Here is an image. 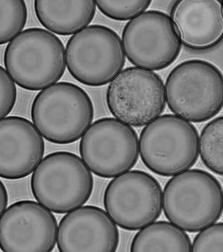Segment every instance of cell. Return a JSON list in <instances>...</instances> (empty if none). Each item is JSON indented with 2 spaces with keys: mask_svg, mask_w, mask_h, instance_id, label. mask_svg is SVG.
<instances>
[{
  "mask_svg": "<svg viewBox=\"0 0 223 252\" xmlns=\"http://www.w3.org/2000/svg\"><path fill=\"white\" fill-rule=\"evenodd\" d=\"M166 100L176 116L194 123L206 122L223 107V75L211 63L189 60L176 65L165 83Z\"/></svg>",
  "mask_w": 223,
  "mask_h": 252,
  "instance_id": "3",
  "label": "cell"
},
{
  "mask_svg": "<svg viewBox=\"0 0 223 252\" xmlns=\"http://www.w3.org/2000/svg\"><path fill=\"white\" fill-rule=\"evenodd\" d=\"M152 3L151 0L144 1H96L98 9L109 18L118 21L133 20Z\"/></svg>",
  "mask_w": 223,
  "mask_h": 252,
  "instance_id": "20",
  "label": "cell"
},
{
  "mask_svg": "<svg viewBox=\"0 0 223 252\" xmlns=\"http://www.w3.org/2000/svg\"><path fill=\"white\" fill-rule=\"evenodd\" d=\"M0 88H1V119L8 117L17 101V88L15 83L6 69L0 67Z\"/></svg>",
  "mask_w": 223,
  "mask_h": 252,
  "instance_id": "22",
  "label": "cell"
},
{
  "mask_svg": "<svg viewBox=\"0 0 223 252\" xmlns=\"http://www.w3.org/2000/svg\"><path fill=\"white\" fill-rule=\"evenodd\" d=\"M0 44L10 43L23 32L28 18L25 1H0Z\"/></svg>",
  "mask_w": 223,
  "mask_h": 252,
  "instance_id": "19",
  "label": "cell"
},
{
  "mask_svg": "<svg viewBox=\"0 0 223 252\" xmlns=\"http://www.w3.org/2000/svg\"><path fill=\"white\" fill-rule=\"evenodd\" d=\"M139 152L149 170L160 176H176L197 161L199 133L189 121L176 115H163L141 131Z\"/></svg>",
  "mask_w": 223,
  "mask_h": 252,
  "instance_id": "6",
  "label": "cell"
},
{
  "mask_svg": "<svg viewBox=\"0 0 223 252\" xmlns=\"http://www.w3.org/2000/svg\"><path fill=\"white\" fill-rule=\"evenodd\" d=\"M191 252H223V223H214L199 231Z\"/></svg>",
  "mask_w": 223,
  "mask_h": 252,
  "instance_id": "21",
  "label": "cell"
},
{
  "mask_svg": "<svg viewBox=\"0 0 223 252\" xmlns=\"http://www.w3.org/2000/svg\"><path fill=\"white\" fill-rule=\"evenodd\" d=\"M199 153L208 169L223 176V116L211 121L202 129Z\"/></svg>",
  "mask_w": 223,
  "mask_h": 252,
  "instance_id": "18",
  "label": "cell"
},
{
  "mask_svg": "<svg viewBox=\"0 0 223 252\" xmlns=\"http://www.w3.org/2000/svg\"><path fill=\"white\" fill-rule=\"evenodd\" d=\"M221 4H222V6H223V1H222Z\"/></svg>",
  "mask_w": 223,
  "mask_h": 252,
  "instance_id": "24",
  "label": "cell"
},
{
  "mask_svg": "<svg viewBox=\"0 0 223 252\" xmlns=\"http://www.w3.org/2000/svg\"><path fill=\"white\" fill-rule=\"evenodd\" d=\"M43 135L32 122L19 116L0 122V176L9 180L23 179L43 160Z\"/></svg>",
  "mask_w": 223,
  "mask_h": 252,
  "instance_id": "14",
  "label": "cell"
},
{
  "mask_svg": "<svg viewBox=\"0 0 223 252\" xmlns=\"http://www.w3.org/2000/svg\"><path fill=\"white\" fill-rule=\"evenodd\" d=\"M52 211L40 202L23 200L1 214L0 247L5 252H52L58 227Z\"/></svg>",
  "mask_w": 223,
  "mask_h": 252,
  "instance_id": "12",
  "label": "cell"
},
{
  "mask_svg": "<svg viewBox=\"0 0 223 252\" xmlns=\"http://www.w3.org/2000/svg\"><path fill=\"white\" fill-rule=\"evenodd\" d=\"M8 202V192H7L6 188L4 186L2 182L0 183V206H1V214L5 212L7 209Z\"/></svg>",
  "mask_w": 223,
  "mask_h": 252,
  "instance_id": "23",
  "label": "cell"
},
{
  "mask_svg": "<svg viewBox=\"0 0 223 252\" xmlns=\"http://www.w3.org/2000/svg\"><path fill=\"white\" fill-rule=\"evenodd\" d=\"M4 63L17 85L30 91H40L62 78L66 52L56 35L40 28H31L8 43Z\"/></svg>",
  "mask_w": 223,
  "mask_h": 252,
  "instance_id": "1",
  "label": "cell"
},
{
  "mask_svg": "<svg viewBox=\"0 0 223 252\" xmlns=\"http://www.w3.org/2000/svg\"><path fill=\"white\" fill-rule=\"evenodd\" d=\"M94 188L91 170L72 153L60 151L46 156L31 180L37 202L57 214H67L87 203Z\"/></svg>",
  "mask_w": 223,
  "mask_h": 252,
  "instance_id": "5",
  "label": "cell"
},
{
  "mask_svg": "<svg viewBox=\"0 0 223 252\" xmlns=\"http://www.w3.org/2000/svg\"><path fill=\"white\" fill-rule=\"evenodd\" d=\"M162 199L161 186L154 176L141 170H129L108 184L103 205L116 225L137 231L158 220Z\"/></svg>",
  "mask_w": 223,
  "mask_h": 252,
  "instance_id": "9",
  "label": "cell"
},
{
  "mask_svg": "<svg viewBox=\"0 0 223 252\" xmlns=\"http://www.w3.org/2000/svg\"><path fill=\"white\" fill-rule=\"evenodd\" d=\"M33 125L57 145H68L82 137L94 119V106L87 92L68 82H59L36 94L32 103Z\"/></svg>",
  "mask_w": 223,
  "mask_h": 252,
  "instance_id": "4",
  "label": "cell"
},
{
  "mask_svg": "<svg viewBox=\"0 0 223 252\" xmlns=\"http://www.w3.org/2000/svg\"><path fill=\"white\" fill-rule=\"evenodd\" d=\"M80 154L94 174L115 178L129 171L139 156V141L133 128L115 118L96 121L83 135Z\"/></svg>",
  "mask_w": 223,
  "mask_h": 252,
  "instance_id": "10",
  "label": "cell"
},
{
  "mask_svg": "<svg viewBox=\"0 0 223 252\" xmlns=\"http://www.w3.org/2000/svg\"><path fill=\"white\" fill-rule=\"evenodd\" d=\"M65 52L71 76L89 87L112 82L122 72L126 61L119 35L101 25L88 26L73 35Z\"/></svg>",
  "mask_w": 223,
  "mask_h": 252,
  "instance_id": "7",
  "label": "cell"
},
{
  "mask_svg": "<svg viewBox=\"0 0 223 252\" xmlns=\"http://www.w3.org/2000/svg\"><path fill=\"white\" fill-rule=\"evenodd\" d=\"M164 215L184 231L199 232L223 214L221 185L205 170H188L173 176L163 192Z\"/></svg>",
  "mask_w": 223,
  "mask_h": 252,
  "instance_id": "2",
  "label": "cell"
},
{
  "mask_svg": "<svg viewBox=\"0 0 223 252\" xmlns=\"http://www.w3.org/2000/svg\"><path fill=\"white\" fill-rule=\"evenodd\" d=\"M190 237L171 222H154L141 228L131 243V252H191Z\"/></svg>",
  "mask_w": 223,
  "mask_h": 252,
  "instance_id": "17",
  "label": "cell"
},
{
  "mask_svg": "<svg viewBox=\"0 0 223 252\" xmlns=\"http://www.w3.org/2000/svg\"><path fill=\"white\" fill-rule=\"evenodd\" d=\"M170 17L182 44L191 50H209L223 40V9L220 1H175Z\"/></svg>",
  "mask_w": 223,
  "mask_h": 252,
  "instance_id": "15",
  "label": "cell"
},
{
  "mask_svg": "<svg viewBox=\"0 0 223 252\" xmlns=\"http://www.w3.org/2000/svg\"><path fill=\"white\" fill-rule=\"evenodd\" d=\"M125 55L131 63L150 71L171 65L182 50V42L171 17L151 10L127 23L122 33Z\"/></svg>",
  "mask_w": 223,
  "mask_h": 252,
  "instance_id": "11",
  "label": "cell"
},
{
  "mask_svg": "<svg viewBox=\"0 0 223 252\" xmlns=\"http://www.w3.org/2000/svg\"><path fill=\"white\" fill-rule=\"evenodd\" d=\"M96 1H34L39 22L63 36L74 35L88 27L96 11Z\"/></svg>",
  "mask_w": 223,
  "mask_h": 252,
  "instance_id": "16",
  "label": "cell"
},
{
  "mask_svg": "<svg viewBox=\"0 0 223 252\" xmlns=\"http://www.w3.org/2000/svg\"><path fill=\"white\" fill-rule=\"evenodd\" d=\"M106 98L116 119L135 127L147 126L159 117L167 103L161 77L138 67L123 70L109 84Z\"/></svg>",
  "mask_w": 223,
  "mask_h": 252,
  "instance_id": "8",
  "label": "cell"
},
{
  "mask_svg": "<svg viewBox=\"0 0 223 252\" xmlns=\"http://www.w3.org/2000/svg\"><path fill=\"white\" fill-rule=\"evenodd\" d=\"M60 252H116L119 247L117 225L107 212L93 205L67 213L58 227Z\"/></svg>",
  "mask_w": 223,
  "mask_h": 252,
  "instance_id": "13",
  "label": "cell"
}]
</instances>
